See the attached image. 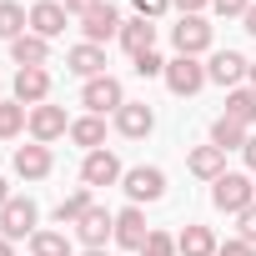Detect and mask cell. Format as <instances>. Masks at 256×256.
I'll return each mask as SVG.
<instances>
[{
    "instance_id": "obj_18",
    "label": "cell",
    "mask_w": 256,
    "mask_h": 256,
    "mask_svg": "<svg viewBox=\"0 0 256 256\" xmlns=\"http://www.w3.org/2000/svg\"><path fill=\"white\" fill-rule=\"evenodd\" d=\"M120 50L131 56V60L146 56V50H156V20H141V16L126 20V26H120Z\"/></svg>"
},
{
    "instance_id": "obj_20",
    "label": "cell",
    "mask_w": 256,
    "mask_h": 256,
    "mask_svg": "<svg viewBox=\"0 0 256 256\" xmlns=\"http://www.w3.org/2000/svg\"><path fill=\"white\" fill-rule=\"evenodd\" d=\"M176 251H181V256H216L221 241H216L211 226H186V231L176 236Z\"/></svg>"
},
{
    "instance_id": "obj_3",
    "label": "cell",
    "mask_w": 256,
    "mask_h": 256,
    "mask_svg": "<svg viewBox=\"0 0 256 256\" xmlns=\"http://www.w3.org/2000/svg\"><path fill=\"white\" fill-rule=\"evenodd\" d=\"M80 106H86V116H116L126 106V90H120L116 76H96V80L80 86Z\"/></svg>"
},
{
    "instance_id": "obj_12",
    "label": "cell",
    "mask_w": 256,
    "mask_h": 256,
    "mask_svg": "<svg viewBox=\"0 0 256 256\" xmlns=\"http://www.w3.org/2000/svg\"><path fill=\"white\" fill-rule=\"evenodd\" d=\"M120 176H126V171H120L116 151H106V146H100V151H90V156L80 161V181H86L90 191H96V186H116Z\"/></svg>"
},
{
    "instance_id": "obj_1",
    "label": "cell",
    "mask_w": 256,
    "mask_h": 256,
    "mask_svg": "<svg viewBox=\"0 0 256 256\" xmlns=\"http://www.w3.org/2000/svg\"><path fill=\"white\" fill-rule=\"evenodd\" d=\"M211 206L226 211V216H241L246 206H256V181L246 171H226L211 181Z\"/></svg>"
},
{
    "instance_id": "obj_15",
    "label": "cell",
    "mask_w": 256,
    "mask_h": 256,
    "mask_svg": "<svg viewBox=\"0 0 256 256\" xmlns=\"http://www.w3.org/2000/svg\"><path fill=\"white\" fill-rule=\"evenodd\" d=\"M50 166H56V156H50V146H40V141H30V146L16 151V176H26V181H46Z\"/></svg>"
},
{
    "instance_id": "obj_24",
    "label": "cell",
    "mask_w": 256,
    "mask_h": 256,
    "mask_svg": "<svg viewBox=\"0 0 256 256\" xmlns=\"http://www.w3.org/2000/svg\"><path fill=\"white\" fill-rule=\"evenodd\" d=\"M30 30V10L16 0H0V40H20Z\"/></svg>"
},
{
    "instance_id": "obj_4",
    "label": "cell",
    "mask_w": 256,
    "mask_h": 256,
    "mask_svg": "<svg viewBox=\"0 0 256 256\" xmlns=\"http://www.w3.org/2000/svg\"><path fill=\"white\" fill-rule=\"evenodd\" d=\"M120 186H126V196H131V206L161 201V196H166V171H161V166H131V171L120 176Z\"/></svg>"
},
{
    "instance_id": "obj_14",
    "label": "cell",
    "mask_w": 256,
    "mask_h": 256,
    "mask_svg": "<svg viewBox=\"0 0 256 256\" xmlns=\"http://www.w3.org/2000/svg\"><path fill=\"white\" fill-rule=\"evenodd\" d=\"M66 6L60 0H36L30 6V36H40V40H50V36H60L66 30Z\"/></svg>"
},
{
    "instance_id": "obj_23",
    "label": "cell",
    "mask_w": 256,
    "mask_h": 256,
    "mask_svg": "<svg viewBox=\"0 0 256 256\" xmlns=\"http://www.w3.org/2000/svg\"><path fill=\"white\" fill-rule=\"evenodd\" d=\"M221 116H231L236 126H256V90H251V86L226 90V110H221Z\"/></svg>"
},
{
    "instance_id": "obj_13",
    "label": "cell",
    "mask_w": 256,
    "mask_h": 256,
    "mask_svg": "<svg viewBox=\"0 0 256 256\" xmlns=\"http://www.w3.org/2000/svg\"><path fill=\"white\" fill-rule=\"evenodd\" d=\"M46 96H50V70H46V66L16 70V100H20V106H46Z\"/></svg>"
},
{
    "instance_id": "obj_29",
    "label": "cell",
    "mask_w": 256,
    "mask_h": 256,
    "mask_svg": "<svg viewBox=\"0 0 256 256\" xmlns=\"http://www.w3.org/2000/svg\"><path fill=\"white\" fill-rule=\"evenodd\" d=\"M141 256H181V251H176V236L151 231V236H146V246H141Z\"/></svg>"
},
{
    "instance_id": "obj_32",
    "label": "cell",
    "mask_w": 256,
    "mask_h": 256,
    "mask_svg": "<svg viewBox=\"0 0 256 256\" xmlns=\"http://www.w3.org/2000/svg\"><path fill=\"white\" fill-rule=\"evenodd\" d=\"M211 10H216V16H236V20H241V16L251 10V0H211Z\"/></svg>"
},
{
    "instance_id": "obj_40",
    "label": "cell",
    "mask_w": 256,
    "mask_h": 256,
    "mask_svg": "<svg viewBox=\"0 0 256 256\" xmlns=\"http://www.w3.org/2000/svg\"><path fill=\"white\" fill-rule=\"evenodd\" d=\"M0 256H16V241H6V236H0Z\"/></svg>"
},
{
    "instance_id": "obj_16",
    "label": "cell",
    "mask_w": 256,
    "mask_h": 256,
    "mask_svg": "<svg viewBox=\"0 0 256 256\" xmlns=\"http://www.w3.org/2000/svg\"><path fill=\"white\" fill-rule=\"evenodd\" d=\"M146 236H151V226H146L141 206H126V211H116V241H120L126 251H141V246H146Z\"/></svg>"
},
{
    "instance_id": "obj_34",
    "label": "cell",
    "mask_w": 256,
    "mask_h": 256,
    "mask_svg": "<svg viewBox=\"0 0 256 256\" xmlns=\"http://www.w3.org/2000/svg\"><path fill=\"white\" fill-rule=\"evenodd\" d=\"M236 221H241V241H251V246H256V206H246Z\"/></svg>"
},
{
    "instance_id": "obj_41",
    "label": "cell",
    "mask_w": 256,
    "mask_h": 256,
    "mask_svg": "<svg viewBox=\"0 0 256 256\" xmlns=\"http://www.w3.org/2000/svg\"><path fill=\"white\" fill-rule=\"evenodd\" d=\"M251 90H256V60H251Z\"/></svg>"
},
{
    "instance_id": "obj_7",
    "label": "cell",
    "mask_w": 256,
    "mask_h": 256,
    "mask_svg": "<svg viewBox=\"0 0 256 256\" xmlns=\"http://www.w3.org/2000/svg\"><path fill=\"white\" fill-rule=\"evenodd\" d=\"M166 86H171V96H196L206 86V66L196 56H176V60H166Z\"/></svg>"
},
{
    "instance_id": "obj_22",
    "label": "cell",
    "mask_w": 256,
    "mask_h": 256,
    "mask_svg": "<svg viewBox=\"0 0 256 256\" xmlns=\"http://www.w3.org/2000/svg\"><path fill=\"white\" fill-rule=\"evenodd\" d=\"M10 56H16V66L26 70V66H46L50 60V40H40V36H20V40H10Z\"/></svg>"
},
{
    "instance_id": "obj_28",
    "label": "cell",
    "mask_w": 256,
    "mask_h": 256,
    "mask_svg": "<svg viewBox=\"0 0 256 256\" xmlns=\"http://www.w3.org/2000/svg\"><path fill=\"white\" fill-rule=\"evenodd\" d=\"M30 256H70V236L66 231H36L30 236Z\"/></svg>"
},
{
    "instance_id": "obj_9",
    "label": "cell",
    "mask_w": 256,
    "mask_h": 256,
    "mask_svg": "<svg viewBox=\"0 0 256 256\" xmlns=\"http://www.w3.org/2000/svg\"><path fill=\"white\" fill-rule=\"evenodd\" d=\"M151 126H156V110H151L146 100H126V106L116 110V131H120L126 141H146Z\"/></svg>"
},
{
    "instance_id": "obj_36",
    "label": "cell",
    "mask_w": 256,
    "mask_h": 256,
    "mask_svg": "<svg viewBox=\"0 0 256 256\" xmlns=\"http://www.w3.org/2000/svg\"><path fill=\"white\" fill-rule=\"evenodd\" d=\"M171 6H176V10H181V16H201V10H206V6H211V0H171Z\"/></svg>"
},
{
    "instance_id": "obj_27",
    "label": "cell",
    "mask_w": 256,
    "mask_h": 256,
    "mask_svg": "<svg viewBox=\"0 0 256 256\" xmlns=\"http://www.w3.org/2000/svg\"><path fill=\"white\" fill-rule=\"evenodd\" d=\"M90 206H96V201H90V186H76V191H70V196L56 206V221H60V226H76V221H80Z\"/></svg>"
},
{
    "instance_id": "obj_21",
    "label": "cell",
    "mask_w": 256,
    "mask_h": 256,
    "mask_svg": "<svg viewBox=\"0 0 256 256\" xmlns=\"http://www.w3.org/2000/svg\"><path fill=\"white\" fill-rule=\"evenodd\" d=\"M70 141L90 156V151H100L106 146V116H80V120H70Z\"/></svg>"
},
{
    "instance_id": "obj_10",
    "label": "cell",
    "mask_w": 256,
    "mask_h": 256,
    "mask_svg": "<svg viewBox=\"0 0 256 256\" xmlns=\"http://www.w3.org/2000/svg\"><path fill=\"white\" fill-rule=\"evenodd\" d=\"M120 26H126V20H120V10L106 0L100 10H90V16L80 20V36H86L90 46H106V40H120Z\"/></svg>"
},
{
    "instance_id": "obj_19",
    "label": "cell",
    "mask_w": 256,
    "mask_h": 256,
    "mask_svg": "<svg viewBox=\"0 0 256 256\" xmlns=\"http://www.w3.org/2000/svg\"><path fill=\"white\" fill-rule=\"evenodd\" d=\"M186 171L201 176V181H216V176H226V151L221 146H196L186 156Z\"/></svg>"
},
{
    "instance_id": "obj_35",
    "label": "cell",
    "mask_w": 256,
    "mask_h": 256,
    "mask_svg": "<svg viewBox=\"0 0 256 256\" xmlns=\"http://www.w3.org/2000/svg\"><path fill=\"white\" fill-rule=\"evenodd\" d=\"M100 6H106V0H66V10H70V16H80V20H86L90 10H100Z\"/></svg>"
},
{
    "instance_id": "obj_5",
    "label": "cell",
    "mask_w": 256,
    "mask_h": 256,
    "mask_svg": "<svg viewBox=\"0 0 256 256\" xmlns=\"http://www.w3.org/2000/svg\"><path fill=\"white\" fill-rule=\"evenodd\" d=\"M30 141H40V146H50V141H60V136H70V120H66V106H30Z\"/></svg>"
},
{
    "instance_id": "obj_42",
    "label": "cell",
    "mask_w": 256,
    "mask_h": 256,
    "mask_svg": "<svg viewBox=\"0 0 256 256\" xmlns=\"http://www.w3.org/2000/svg\"><path fill=\"white\" fill-rule=\"evenodd\" d=\"M86 256H106V251H86Z\"/></svg>"
},
{
    "instance_id": "obj_25",
    "label": "cell",
    "mask_w": 256,
    "mask_h": 256,
    "mask_svg": "<svg viewBox=\"0 0 256 256\" xmlns=\"http://www.w3.org/2000/svg\"><path fill=\"white\" fill-rule=\"evenodd\" d=\"M211 146H221V151H246V126H236L231 116H216V126H211Z\"/></svg>"
},
{
    "instance_id": "obj_11",
    "label": "cell",
    "mask_w": 256,
    "mask_h": 256,
    "mask_svg": "<svg viewBox=\"0 0 256 256\" xmlns=\"http://www.w3.org/2000/svg\"><path fill=\"white\" fill-rule=\"evenodd\" d=\"M241 76H251V60L241 56V50H216L211 60H206V80H216V86H241Z\"/></svg>"
},
{
    "instance_id": "obj_2",
    "label": "cell",
    "mask_w": 256,
    "mask_h": 256,
    "mask_svg": "<svg viewBox=\"0 0 256 256\" xmlns=\"http://www.w3.org/2000/svg\"><path fill=\"white\" fill-rule=\"evenodd\" d=\"M40 206L30 201V196H10L6 206H0V236L6 241H20V236H36L40 226Z\"/></svg>"
},
{
    "instance_id": "obj_8",
    "label": "cell",
    "mask_w": 256,
    "mask_h": 256,
    "mask_svg": "<svg viewBox=\"0 0 256 256\" xmlns=\"http://www.w3.org/2000/svg\"><path fill=\"white\" fill-rule=\"evenodd\" d=\"M76 236L86 241V251H106V241L116 236V216L106 206H90L80 221H76Z\"/></svg>"
},
{
    "instance_id": "obj_39",
    "label": "cell",
    "mask_w": 256,
    "mask_h": 256,
    "mask_svg": "<svg viewBox=\"0 0 256 256\" xmlns=\"http://www.w3.org/2000/svg\"><path fill=\"white\" fill-rule=\"evenodd\" d=\"M6 201H10V181H6V176H0V206H6Z\"/></svg>"
},
{
    "instance_id": "obj_33",
    "label": "cell",
    "mask_w": 256,
    "mask_h": 256,
    "mask_svg": "<svg viewBox=\"0 0 256 256\" xmlns=\"http://www.w3.org/2000/svg\"><path fill=\"white\" fill-rule=\"evenodd\" d=\"M216 256H256V246L236 236V241H221V251H216Z\"/></svg>"
},
{
    "instance_id": "obj_37",
    "label": "cell",
    "mask_w": 256,
    "mask_h": 256,
    "mask_svg": "<svg viewBox=\"0 0 256 256\" xmlns=\"http://www.w3.org/2000/svg\"><path fill=\"white\" fill-rule=\"evenodd\" d=\"M241 156H246V166L256 171V136H246V151H241Z\"/></svg>"
},
{
    "instance_id": "obj_26",
    "label": "cell",
    "mask_w": 256,
    "mask_h": 256,
    "mask_svg": "<svg viewBox=\"0 0 256 256\" xmlns=\"http://www.w3.org/2000/svg\"><path fill=\"white\" fill-rule=\"evenodd\" d=\"M26 126H30V106H20V100H0V141L20 136Z\"/></svg>"
},
{
    "instance_id": "obj_30",
    "label": "cell",
    "mask_w": 256,
    "mask_h": 256,
    "mask_svg": "<svg viewBox=\"0 0 256 256\" xmlns=\"http://www.w3.org/2000/svg\"><path fill=\"white\" fill-rule=\"evenodd\" d=\"M131 66H136V76H166V60H161L156 50H146V56H136Z\"/></svg>"
},
{
    "instance_id": "obj_31",
    "label": "cell",
    "mask_w": 256,
    "mask_h": 256,
    "mask_svg": "<svg viewBox=\"0 0 256 256\" xmlns=\"http://www.w3.org/2000/svg\"><path fill=\"white\" fill-rule=\"evenodd\" d=\"M131 6H136L141 20H161V16L171 10V0H131Z\"/></svg>"
},
{
    "instance_id": "obj_6",
    "label": "cell",
    "mask_w": 256,
    "mask_h": 256,
    "mask_svg": "<svg viewBox=\"0 0 256 256\" xmlns=\"http://www.w3.org/2000/svg\"><path fill=\"white\" fill-rule=\"evenodd\" d=\"M171 46H176V56H201V50H211V26L201 16H181L171 26Z\"/></svg>"
},
{
    "instance_id": "obj_38",
    "label": "cell",
    "mask_w": 256,
    "mask_h": 256,
    "mask_svg": "<svg viewBox=\"0 0 256 256\" xmlns=\"http://www.w3.org/2000/svg\"><path fill=\"white\" fill-rule=\"evenodd\" d=\"M241 20H246V30H251V36H256V0H251V10H246V16H241Z\"/></svg>"
},
{
    "instance_id": "obj_17",
    "label": "cell",
    "mask_w": 256,
    "mask_h": 256,
    "mask_svg": "<svg viewBox=\"0 0 256 256\" xmlns=\"http://www.w3.org/2000/svg\"><path fill=\"white\" fill-rule=\"evenodd\" d=\"M66 66H70L80 80H96V76H106V50H100V46H90V40H80V46H70V50H66Z\"/></svg>"
}]
</instances>
